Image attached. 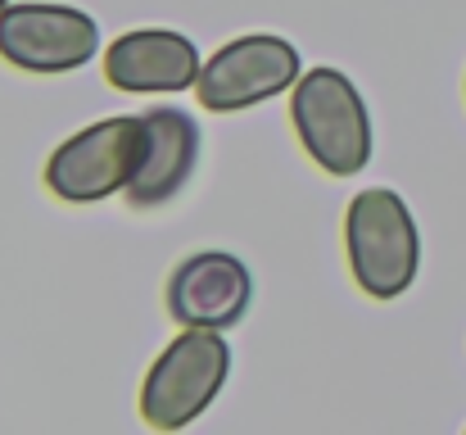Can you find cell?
Returning <instances> with one entry per match:
<instances>
[{"label":"cell","mask_w":466,"mask_h":435,"mask_svg":"<svg viewBox=\"0 0 466 435\" xmlns=\"http://www.w3.org/2000/svg\"><path fill=\"white\" fill-rule=\"evenodd\" d=\"M290 123L299 132L304 154L326 177H358L371 163V150H376L371 109L344 68L321 64L295 82Z\"/></svg>","instance_id":"6da1fadb"},{"label":"cell","mask_w":466,"mask_h":435,"mask_svg":"<svg viewBox=\"0 0 466 435\" xmlns=\"http://www.w3.org/2000/svg\"><path fill=\"white\" fill-rule=\"evenodd\" d=\"M344 250L362 295L399 299L403 290H412L421 268V236L408 200L390 186L358 191L344 213Z\"/></svg>","instance_id":"7a4b0ae2"},{"label":"cell","mask_w":466,"mask_h":435,"mask_svg":"<svg viewBox=\"0 0 466 435\" xmlns=\"http://www.w3.org/2000/svg\"><path fill=\"white\" fill-rule=\"evenodd\" d=\"M231 377V345L222 331L181 326V336L158 354L141 386V418L155 431L190 427L227 386Z\"/></svg>","instance_id":"3957f363"},{"label":"cell","mask_w":466,"mask_h":435,"mask_svg":"<svg viewBox=\"0 0 466 435\" xmlns=\"http://www.w3.org/2000/svg\"><path fill=\"white\" fill-rule=\"evenodd\" d=\"M141 114L100 119L55 145V154L46 159V191L64 204H100L109 195H123L141 168Z\"/></svg>","instance_id":"277c9868"},{"label":"cell","mask_w":466,"mask_h":435,"mask_svg":"<svg viewBox=\"0 0 466 435\" xmlns=\"http://www.w3.org/2000/svg\"><path fill=\"white\" fill-rule=\"evenodd\" d=\"M100 55V23L77 5L23 0L0 9V59L18 73L59 78L77 73Z\"/></svg>","instance_id":"5b68a950"},{"label":"cell","mask_w":466,"mask_h":435,"mask_svg":"<svg viewBox=\"0 0 466 435\" xmlns=\"http://www.w3.org/2000/svg\"><path fill=\"white\" fill-rule=\"evenodd\" d=\"M299 78H304V64H299L295 41L277 32H245L204 64L195 82V100L199 109H213V114H240L263 100H277L281 91H295Z\"/></svg>","instance_id":"8992f818"},{"label":"cell","mask_w":466,"mask_h":435,"mask_svg":"<svg viewBox=\"0 0 466 435\" xmlns=\"http://www.w3.org/2000/svg\"><path fill=\"white\" fill-rule=\"evenodd\" d=\"M254 304V277L240 254L199 250L181 259L167 277V317L177 326L231 331Z\"/></svg>","instance_id":"52a82bcc"},{"label":"cell","mask_w":466,"mask_h":435,"mask_svg":"<svg viewBox=\"0 0 466 435\" xmlns=\"http://www.w3.org/2000/svg\"><path fill=\"white\" fill-rule=\"evenodd\" d=\"M204 73L199 46L172 27H137L123 32L105 50V78L114 91L127 96H172L190 91Z\"/></svg>","instance_id":"ba28073f"},{"label":"cell","mask_w":466,"mask_h":435,"mask_svg":"<svg viewBox=\"0 0 466 435\" xmlns=\"http://www.w3.org/2000/svg\"><path fill=\"white\" fill-rule=\"evenodd\" d=\"M141 123H146V150H141V168H137L132 186L123 191V200L132 209H158V204L177 200L186 191V181L195 177L199 123L177 105L146 109Z\"/></svg>","instance_id":"9c48e42d"},{"label":"cell","mask_w":466,"mask_h":435,"mask_svg":"<svg viewBox=\"0 0 466 435\" xmlns=\"http://www.w3.org/2000/svg\"><path fill=\"white\" fill-rule=\"evenodd\" d=\"M5 5H9V0H0V9H5Z\"/></svg>","instance_id":"30bf717a"}]
</instances>
